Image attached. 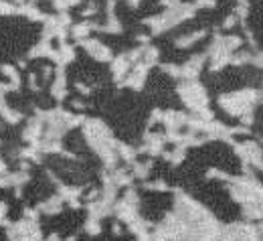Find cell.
Returning a JSON list of instances; mask_svg holds the SVG:
<instances>
[{
	"mask_svg": "<svg viewBox=\"0 0 263 241\" xmlns=\"http://www.w3.org/2000/svg\"><path fill=\"white\" fill-rule=\"evenodd\" d=\"M85 47H87V51H89L93 57H98L101 61L109 59V51H107L105 47H101L98 41H89V43H85Z\"/></svg>",
	"mask_w": 263,
	"mask_h": 241,
	"instance_id": "cell-1",
	"label": "cell"
},
{
	"mask_svg": "<svg viewBox=\"0 0 263 241\" xmlns=\"http://www.w3.org/2000/svg\"><path fill=\"white\" fill-rule=\"evenodd\" d=\"M255 63H257L259 67H263V53L259 55V57H255Z\"/></svg>",
	"mask_w": 263,
	"mask_h": 241,
	"instance_id": "cell-3",
	"label": "cell"
},
{
	"mask_svg": "<svg viewBox=\"0 0 263 241\" xmlns=\"http://www.w3.org/2000/svg\"><path fill=\"white\" fill-rule=\"evenodd\" d=\"M197 4L198 6H213L215 2H213V0H197Z\"/></svg>",
	"mask_w": 263,
	"mask_h": 241,
	"instance_id": "cell-2",
	"label": "cell"
}]
</instances>
